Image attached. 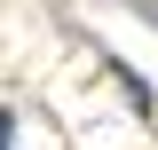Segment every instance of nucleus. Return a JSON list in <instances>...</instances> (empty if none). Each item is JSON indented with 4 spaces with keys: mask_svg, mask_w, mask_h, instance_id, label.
I'll use <instances>...</instances> for the list:
<instances>
[{
    "mask_svg": "<svg viewBox=\"0 0 158 150\" xmlns=\"http://www.w3.org/2000/svg\"><path fill=\"white\" fill-rule=\"evenodd\" d=\"M8 134H16V119H8V111H0V150H8Z\"/></svg>",
    "mask_w": 158,
    "mask_h": 150,
    "instance_id": "1",
    "label": "nucleus"
}]
</instances>
